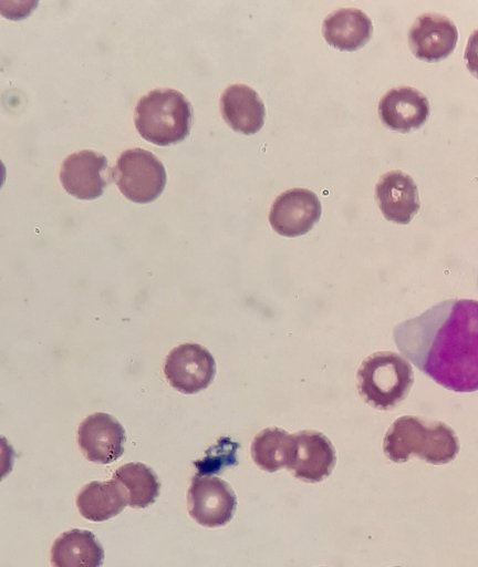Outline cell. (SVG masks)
<instances>
[{
  "instance_id": "6da1fadb",
  "label": "cell",
  "mask_w": 478,
  "mask_h": 567,
  "mask_svg": "<svg viewBox=\"0 0 478 567\" xmlns=\"http://www.w3.org/2000/svg\"><path fill=\"white\" fill-rule=\"evenodd\" d=\"M401 353L441 386L478 390V301L444 300L393 330Z\"/></svg>"
},
{
  "instance_id": "7a4b0ae2",
  "label": "cell",
  "mask_w": 478,
  "mask_h": 567,
  "mask_svg": "<svg viewBox=\"0 0 478 567\" xmlns=\"http://www.w3.org/2000/svg\"><path fill=\"white\" fill-rule=\"evenodd\" d=\"M383 450L395 463L406 462L412 455H417L430 464L440 465L456 457L459 442L453 429L443 422L404 415L396 419L387 430Z\"/></svg>"
},
{
  "instance_id": "3957f363",
  "label": "cell",
  "mask_w": 478,
  "mask_h": 567,
  "mask_svg": "<svg viewBox=\"0 0 478 567\" xmlns=\"http://www.w3.org/2000/svg\"><path fill=\"white\" fill-rule=\"evenodd\" d=\"M191 105L175 89H154L144 94L135 107V126L139 134L157 145L183 141L191 125Z\"/></svg>"
},
{
  "instance_id": "277c9868",
  "label": "cell",
  "mask_w": 478,
  "mask_h": 567,
  "mask_svg": "<svg viewBox=\"0 0 478 567\" xmlns=\"http://www.w3.org/2000/svg\"><path fill=\"white\" fill-rule=\"evenodd\" d=\"M356 378L360 395L380 410H389L401 403L414 382L411 364L392 351L368 355L361 363Z\"/></svg>"
},
{
  "instance_id": "5b68a950",
  "label": "cell",
  "mask_w": 478,
  "mask_h": 567,
  "mask_svg": "<svg viewBox=\"0 0 478 567\" xmlns=\"http://www.w3.org/2000/svg\"><path fill=\"white\" fill-rule=\"evenodd\" d=\"M112 171L119 190L137 203L155 199L166 184L164 164L155 154L142 147L123 151Z\"/></svg>"
},
{
  "instance_id": "8992f818",
  "label": "cell",
  "mask_w": 478,
  "mask_h": 567,
  "mask_svg": "<svg viewBox=\"0 0 478 567\" xmlns=\"http://www.w3.org/2000/svg\"><path fill=\"white\" fill-rule=\"evenodd\" d=\"M187 501L189 515L205 527L226 525L237 507V497L229 484L209 475L193 477Z\"/></svg>"
},
{
  "instance_id": "52a82bcc",
  "label": "cell",
  "mask_w": 478,
  "mask_h": 567,
  "mask_svg": "<svg viewBox=\"0 0 478 567\" xmlns=\"http://www.w3.org/2000/svg\"><path fill=\"white\" fill-rule=\"evenodd\" d=\"M164 373L174 389L185 394H194L211 383L216 374V362L202 346L184 343L169 352Z\"/></svg>"
},
{
  "instance_id": "ba28073f",
  "label": "cell",
  "mask_w": 478,
  "mask_h": 567,
  "mask_svg": "<svg viewBox=\"0 0 478 567\" xmlns=\"http://www.w3.org/2000/svg\"><path fill=\"white\" fill-rule=\"evenodd\" d=\"M113 177L107 158L93 150H81L69 154L61 164L60 181L73 196L93 199L103 194Z\"/></svg>"
},
{
  "instance_id": "9c48e42d",
  "label": "cell",
  "mask_w": 478,
  "mask_h": 567,
  "mask_svg": "<svg viewBox=\"0 0 478 567\" xmlns=\"http://www.w3.org/2000/svg\"><path fill=\"white\" fill-rule=\"evenodd\" d=\"M336 462L331 441L312 430L292 434V445L287 468L304 482L316 483L328 477Z\"/></svg>"
},
{
  "instance_id": "30bf717a",
  "label": "cell",
  "mask_w": 478,
  "mask_h": 567,
  "mask_svg": "<svg viewBox=\"0 0 478 567\" xmlns=\"http://www.w3.org/2000/svg\"><path fill=\"white\" fill-rule=\"evenodd\" d=\"M321 203L315 193L292 188L280 194L273 202L269 221L273 230L285 237L306 234L321 216Z\"/></svg>"
},
{
  "instance_id": "8fae6325",
  "label": "cell",
  "mask_w": 478,
  "mask_h": 567,
  "mask_svg": "<svg viewBox=\"0 0 478 567\" xmlns=\"http://www.w3.org/2000/svg\"><path fill=\"white\" fill-rule=\"evenodd\" d=\"M125 431L107 413H94L79 426L77 443L84 456L94 463L108 464L124 452Z\"/></svg>"
},
{
  "instance_id": "7c38bea8",
  "label": "cell",
  "mask_w": 478,
  "mask_h": 567,
  "mask_svg": "<svg viewBox=\"0 0 478 567\" xmlns=\"http://www.w3.org/2000/svg\"><path fill=\"white\" fill-rule=\"evenodd\" d=\"M408 40L415 56L426 62H437L455 50L458 31L447 17L424 13L413 23Z\"/></svg>"
},
{
  "instance_id": "4fadbf2b",
  "label": "cell",
  "mask_w": 478,
  "mask_h": 567,
  "mask_svg": "<svg viewBox=\"0 0 478 567\" xmlns=\"http://www.w3.org/2000/svg\"><path fill=\"white\" fill-rule=\"evenodd\" d=\"M375 196L384 217L396 224H408L420 207L415 182L401 171L382 175L376 184Z\"/></svg>"
},
{
  "instance_id": "5bb4252c",
  "label": "cell",
  "mask_w": 478,
  "mask_h": 567,
  "mask_svg": "<svg viewBox=\"0 0 478 567\" xmlns=\"http://www.w3.org/2000/svg\"><path fill=\"white\" fill-rule=\"evenodd\" d=\"M378 115L386 127L407 133L426 122L429 103L423 93L413 87H395L380 100Z\"/></svg>"
},
{
  "instance_id": "9a60e30c",
  "label": "cell",
  "mask_w": 478,
  "mask_h": 567,
  "mask_svg": "<svg viewBox=\"0 0 478 567\" xmlns=\"http://www.w3.org/2000/svg\"><path fill=\"white\" fill-rule=\"evenodd\" d=\"M220 109L225 121L237 132L254 134L263 126L264 104L249 85L227 86L220 97Z\"/></svg>"
},
{
  "instance_id": "2e32d148",
  "label": "cell",
  "mask_w": 478,
  "mask_h": 567,
  "mask_svg": "<svg viewBox=\"0 0 478 567\" xmlns=\"http://www.w3.org/2000/svg\"><path fill=\"white\" fill-rule=\"evenodd\" d=\"M373 24L360 9L342 8L330 13L323 21V37L333 48L355 51L371 38Z\"/></svg>"
},
{
  "instance_id": "e0dca14e",
  "label": "cell",
  "mask_w": 478,
  "mask_h": 567,
  "mask_svg": "<svg viewBox=\"0 0 478 567\" xmlns=\"http://www.w3.org/2000/svg\"><path fill=\"white\" fill-rule=\"evenodd\" d=\"M104 549L89 530L71 529L61 534L51 548L53 567H101Z\"/></svg>"
},
{
  "instance_id": "ac0fdd59",
  "label": "cell",
  "mask_w": 478,
  "mask_h": 567,
  "mask_svg": "<svg viewBox=\"0 0 478 567\" xmlns=\"http://www.w3.org/2000/svg\"><path fill=\"white\" fill-rule=\"evenodd\" d=\"M126 505V495L113 478L86 484L76 497L80 514L92 522L107 520L119 514Z\"/></svg>"
},
{
  "instance_id": "d6986e66",
  "label": "cell",
  "mask_w": 478,
  "mask_h": 567,
  "mask_svg": "<svg viewBox=\"0 0 478 567\" xmlns=\"http://www.w3.org/2000/svg\"><path fill=\"white\" fill-rule=\"evenodd\" d=\"M112 478L124 491L131 507H147L159 494L160 484L156 474L143 463H127L118 467Z\"/></svg>"
},
{
  "instance_id": "ffe728a7",
  "label": "cell",
  "mask_w": 478,
  "mask_h": 567,
  "mask_svg": "<svg viewBox=\"0 0 478 567\" xmlns=\"http://www.w3.org/2000/svg\"><path fill=\"white\" fill-rule=\"evenodd\" d=\"M291 445L292 434L279 427H268L254 436L251 456L260 468L272 473L288 466Z\"/></svg>"
},
{
  "instance_id": "44dd1931",
  "label": "cell",
  "mask_w": 478,
  "mask_h": 567,
  "mask_svg": "<svg viewBox=\"0 0 478 567\" xmlns=\"http://www.w3.org/2000/svg\"><path fill=\"white\" fill-rule=\"evenodd\" d=\"M239 447L237 442L229 437H221L206 451L205 457L195 462L197 475H210L219 473L227 466L237 464L236 453Z\"/></svg>"
},
{
  "instance_id": "7402d4cb",
  "label": "cell",
  "mask_w": 478,
  "mask_h": 567,
  "mask_svg": "<svg viewBox=\"0 0 478 567\" xmlns=\"http://www.w3.org/2000/svg\"><path fill=\"white\" fill-rule=\"evenodd\" d=\"M464 60L470 73L478 78V29L468 38Z\"/></svg>"
}]
</instances>
